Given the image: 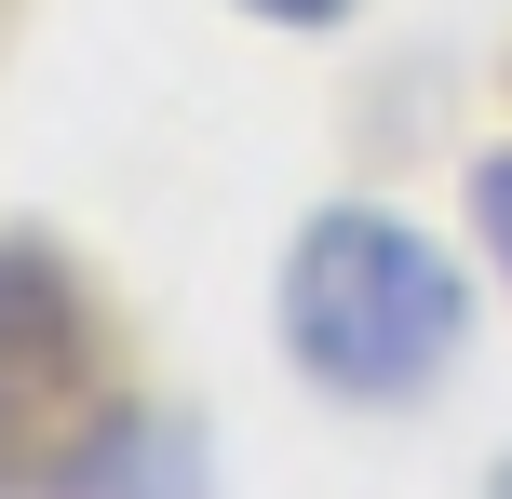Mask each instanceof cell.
Masks as SVG:
<instances>
[{"mask_svg": "<svg viewBox=\"0 0 512 499\" xmlns=\"http://www.w3.org/2000/svg\"><path fill=\"white\" fill-rule=\"evenodd\" d=\"M472 338V284L432 230L378 203H324L283 243V351L337 405H418Z\"/></svg>", "mask_w": 512, "mask_h": 499, "instance_id": "1", "label": "cell"}, {"mask_svg": "<svg viewBox=\"0 0 512 499\" xmlns=\"http://www.w3.org/2000/svg\"><path fill=\"white\" fill-rule=\"evenodd\" d=\"M122 365L108 311L41 230H0V499H68L108 486L122 459Z\"/></svg>", "mask_w": 512, "mask_h": 499, "instance_id": "2", "label": "cell"}, {"mask_svg": "<svg viewBox=\"0 0 512 499\" xmlns=\"http://www.w3.org/2000/svg\"><path fill=\"white\" fill-rule=\"evenodd\" d=\"M472 230H486V257L512 270V149H486V162H472Z\"/></svg>", "mask_w": 512, "mask_h": 499, "instance_id": "3", "label": "cell"}, {"mask_svg": "<svg viewBox=\"0 0 512 499\" xmlns=\"http://www.w3.org/2000/svg\"><path fill=\"white\" fill-rule=\"evenodd\" d=\"M243 14H270V27H337V14H364V0H243Z\"/></svg>", "mask_w": 512, "mask_h": 499, "instance_id": "4", "label": "cell"}, {"mask_svg": "<svg viewBox=\"0 0 512 499\" xmlns=\"http://www.w3.org/2000/svg\"><path fill=\"white\" fill-rule=\"evenodd\" d=\"M486 499H512V459H499V473H486Z\"/></svg>", "mask_w": 512, "mask_h": 499, "instance_id": "5", "label": "cell"}]
</instances>
